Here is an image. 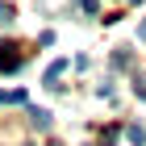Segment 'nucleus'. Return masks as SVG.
<instances>
[{
	"instance_id": "nucleus-3",
	"label": "nucleus",
	"mask_w": 146,
	"mask_h": 146,
	"mask_svg": "<svg viewBox=\"0 0 146 146\" xmlns=\"http://www.w3.org/2000/svg\"><path fill=\"white\" fill-rule=\"evenodd\" d=\"M29 117H34V125H38V129H46V125H50V113H42V109H34Z\"/></svg>"
},
{
	"instance_id": "nucleus-7",
	"label": "nucleus",
	"mask_w": 146,
	"mask_h": 146,
	"mask_svg": "<svg viewBox=\"0 0 146 146\" xmlns=\"http://www.w3.org/2000/svg\"><path fill=\"white\" fill-rule=\"evenodd\" d=\"M138 38H142V42H146V21H142V25H138Z\"/></svg>"
},
{
	"instance_id": "nucleus-2",
	"label": "nucleus",
	"mask_w": 146,
	"mask_h": 146,
	"mask_svg": "<svg viewBox=\"0 0 146 146\" xmlns=\"http://www.w3.org/2000/svg\"><path fill=\"white\" fill-rule=\"evenodd\" d=\"M0 104H25V92L17 88V92H0Z\"/></svg>"
},
{
	"instance_id": "nucleus-4",
	"label": "nucleus",
	"mask_w": 146,
	"mask_h": 146,
	"mask_svg": "<svg viewBox=\"0 0 146 146\" xmlns=\"http://www.w3.org/2000/svg\"><path fill=\"white\" fill-rule=\"evenodd\" d=\"M129 142H134V146H142V142H146V134H142V125H129Z\"/></svg>"
},
{
	"instance_id": "nucleus-5",
	"label": "nucleus",
	"mask_w": 146,
	"mask_h": 146,
	"mask_svg": "<svg viewBox=\"0 0 146 146\" xmlns=\"http://www.w3.org/2000/svg\"><path fill=\"white\" fill-rule=\"evenodd\" d=\"M134 92H138V96L146 100V79H138V84H134Z\"/></svg>"
},
{
	"instance_id": "nucleus-1",
	"label": "nucleus",
	"mask_w": 146,
	"mask_h": 146,
	"mask_svg": "<svg viewBox=\"0 0 146 146\" xmlns=\"http://www.w3.org/2000/svg\"><path fill=\"white\" fill-rule=\"evenodd\" d=\"M25 63V54H21V46H13V42H0V71L9 75V71H17Z\"/></svg>"
},
{
	"instance_id": "nucleus-6",
	"label": "nucleus",
	"mask_w": 146,
	"mask_h": 146,
	"mask_svg": "<svg viewBox=\"0 0 146 146\" xmlns=\"http://www.w3.org/2000/svg\"><path fill=\"white\" fill-rule=\"evenodd\" d=\"M84 4V13H96V0H79Z\"/></svg>"
}]
</instances>
